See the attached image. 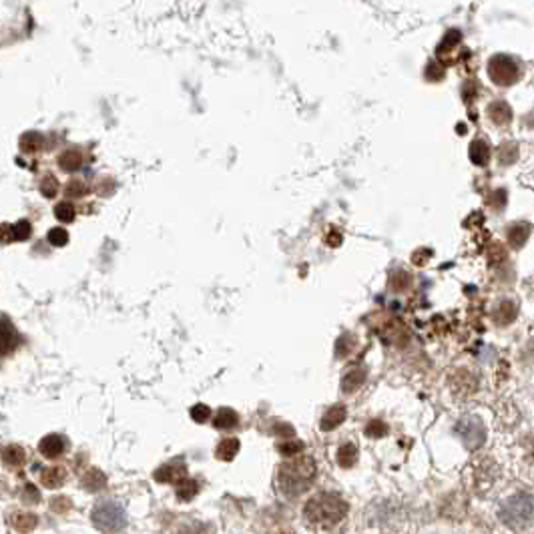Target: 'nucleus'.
Wrapping results in <instances>:
<instances>
[{
    "mask_svg": "<svg viewBox=\"0 0 534 534\" xmlns=\"http://www.w3.org/2000/svg\"><path fill=\"white\" fill-rule=\"evenodd\" d=\"M366 376H368V370H366L364 366L350 368L348 372L343 373V378H341V390H343L346 394L356 392V390L366 382Z\"/></svg>",
    "mask_w": 534,
    "mask_h": 534,
    "instance_id": "obj_9",
    "label": "nucleus"
},
{
    "mask_svg": "<svg viewBox=\"0 0 534 534\" xmlns=\"http://www.w3.org/2000/svg\"><path fill=\"white\" fill-rule=\"evenodd\" d=\"M239 440L237 438H225V440H221L219 442V446H217V458L219 460H225V462H229V460H233L235 456H237V452H239Z\"/></svg>",
    "mask_w": 534,
    "mask_h": 534,
    "instance_id": "obj_18",
    "label": "nucleus"
},
{
    "mask_svg": "<svg viewBox=\"0 0 534 534\" xmlns=\"http://www.w3.org/2000/svg\"><path fill=\"white\" fill-rule=\"evenodd\" d=\"M357 462V448L354 444H343L338 450V464L341 468H354Z\"/></svg>",
    "mask_w": 534,
    "mask_h": 534,
    "instance_id": "obj_23",
    "label": "nucleus"
},
{
    "mask_svg": "<svg viewBox=\"0 0 534 534\" xmlns=\"http://www.w3.org/2000/svg\"><path fill=\"white\" fill-rule=\"evenodd\" d=\"M488 157H490V149H488L484 141H474L470 145V159L476 163V165L488 163Z\"/></svg>",
    "mask_w": 534,
    "mask_h": 534,
    "instance_id": "obj_24",
    "label": "nucleus"
},
{
    "mask_svg": "<svg viewBox=\"0 0 534 534\" xmlns=\"http://www.w3.org/2000/svg\"><path fill=\"white\" fill-rule=\"evenodd\" d=\"M66 480V472L63 466H52V468H45V472L40 474V482L47 488H59L63 486Z\"/></svg>",
    "mask_w": 534,
    "mask_h": 534,
    "instance_id": "obj_16",
    "label": "nucleus"
},
{
    "mask_svg": "<svg viewBox=\"0 0 534 534\" xmlns=\"http://www.w3.org/2000/svg\"><path fill=\"white\" fill-rule=\"evenodd\" d=\"M528 235H531V225H526V223H517V225H512L508 229V243L518 249V247H522L526 239H528Z\"/></svg>",
    "mask_w": 534,
    "mask_h": 534,
    "instance_id": "obj_19",
    "label": "nucleus"
},
{
    "mask_svg": "<svg viewBox=\"0 0 534 534\" xmlns=\"http://www.w3.org/2000/svg\"><path fill=\"white\" fill-rule=\"evenodd\" d=\"M59 165L65 169V171H77L82 165V155L77 151V149H68L65 153H61L59 157Z\"/></svg>",
    "mask_w": 534,
    "mask_h": 534,
    "instance_id": "obj_22",
    "label": "nucleus"
},
{
    "mask_svg": "<svg viewBox=\"0 0 534 534\" xmlns=\"http://www.w3.org/2000/svg\"><path fill=\"white\" fill-rule=\"evenodd\" d=\"M343 420H346V406L336 404L325 412L320 428H322L324 432H332V430H336Z\"/></svg>",
    "mask_w": 534,
    "mask_h": 534,
    "instance_id": "obj_11",
    "label": "nucleus"
},
{
    "mask_svg": "<svg viewBox=\"0 0 534 534\" xmlns=\"http://www.w3.org/2000/svg\"><path fill=\"white\" fill-rule=\"evenodd\" d=\"M175 492H177L179 500L189 502L199 492V484H197V480H191V478H181L175 484Z\"/></svg>",
    "mask_w": 534,
    "mask_h": 534,
    "instance_id": "obj_20",
    "label": "nucleus"
},
{
    "mask_svg": "<svg viewBox=\"0 0 534 534\" xmlns=\"http://www.w3.org/2000/svg\"><path fill=\"white\" fill-rule=\"evenodd\" d=\"M50 506H52L54 512H66V510L71 508V502H68V498H61V496H59V498H52V504H50Z\"/></svg>",
    "mask_w": 534,
    "mask_h": 534,
    "instance_id": "obj_34",
    "label": "nucleus"
},
{
    "mask_svg": "<svg viewBox=\"0 0 534 534\" xmlns=\"http://www.w3.org/2000/svg\"><path fill=\"white\" fill-rule=\"evenodd\" d=\"M456 432H458V436L464 440V444L468 446V448H478V446H482V442H484L486 438V430H484V424L480 418H476V416H470V418H462V420L458 422V426H456Z\"/></svg>",
    "mask_w": 534,
    "mask_h": 534,
    "instance_id": "obj_6",
    "label": "nucleus"
},
{
    "mask_svg": "<svg viewBox=\"0 0 534 534\" xmlns=\"http://www.w3.org/2000/svg\"><path fill=\"white\" fill-rule=\"evenodd\" d=\"M488 75H490V79L496 82V84L508 87V84L517 82L520 71H518V63L512 59V57L496 54V57H492V59H490Z\"/></svg>",
    "mask_w": 534,
    "mask_h": 534,
    "instance_id": "obj_5",
    "label": "nucleus"
},
{
    "mask_svg": "<svg viewBox=\"0 0 534 534\" xmlns=\"http://www.w3.org/2000/svg\"><path fill=\"white\" fill-rule=\"evenodd\" d=\"M31 223L29 221H18L15 225H10V242H24L31 237Z\"/></svg>",
    "mask_w": 534,
    "mask_h": 534,
    "instance_id": "obj_25",
    "label": "nucleus"
},
{
    "mask_svg": "<svg viewBox=\"0 0 534 534\" xmlns=\"http://www.w3.org/2000/svg\"><path fill=\"white\" fill-rule=\"evenodd\" d=\"M386 434H388V426L380 420H372L366 428V436L368 438H384Z\"/></svg>",
    "mask_w": 534,
    "mask_h": 534,
    "instance_id": "obj_28",
    "label": "nucleus"
},
{
    "mask_svg": "<svg viewBox=\"0 0 534 534\" xmlns=\"http://www.w3.org/2000/svg\"><path fill=\"white\" fill-rule=\"evenodd\" d=\"M239 424V416L235 410L231 408H221L217 414H215V420H213V426L219 428V430H231Z\"/></svg>",
    "mask_w": 534,
    "mask_h": 534,
    "instance_id": "obj_14",
    "label": "nucleus"
},
{
    "mask_svg": "<svg viewBox=\"0 0 534 534\" xmlns=\"http://www.w3.org/2000/svg\"><path fill=\"white\" fill-rule=\"evenodd\" d=\"M82 486H84L89 492H98V490H103V488L107 486V476H105V472H101V470L97 468L89 470V472L84 474V478H82Z\"/></svg>",
    "mask_w": 534,
    "mask_h": 534,
    "instance_id": "obj_17",
    "label": "nucleus"
},
{
    "mask_svg": "<svg viewBox=\"0 0 534 534\" xmlns=\"http://www.w3.org/2000/svg\"><path fill=\"white\" fill-rule=\"evenodd\" d=\"M49 242L57 247H63L66 242H68V233H66L63 227H54L49 231Z\"/></svg>",
    "mask_w": 534,
    "mask_h": 534,
    "instance_id": "obj_30",
    "label": "nucleus"
},
{
    "mask_svg": "<svg viewBox=\"0 0 534 534\" xmlns=\"http://www.w3.org/2000/svg\"><path fill=\"white\" fill-rule=\"evenodd\" d=\"M316 476V462L313 458L297 454L292 460L283 462L277 472V482L285 496H297L304 490H308L309 482Z\"/></svg>",
    "mask_w": 534,
    "mask_h": 534,
    "instance_id": "obj_1",
    "label": "nucleus"
},
{
    "mask_svg": "<svg viewBox=\"0 0 534 534\" xmlns=\"http://www.w3.org/2000/svg\"><path fill=\"white\" fill-rule=\"evenodd\" d=\"M27 460V454L24 450L18 446V444H8L4 450H2V462L8 466V468H20Z\"/></svg>",
    "mask_w": 534,
    "mask_h": 534,
    "instance_id": "obj_13",
    "label": "nucleus"
},
{
    "mask_svg": "<svg viewBox=\"0 0 534 534\" xmlns=\"http://www.w3.org/2000/svg\"><path fill=\"white\" fill-rule=\"evenodd\" d=\"M91 518L101 533H117L125 526V510L117 502H98L91 512Z\"/></svg>",
    "mask_w": 534,
    "mask_h": 534,
    "instance_id": "obj_4",
    "label": "nucleus"
},
{
    "mask_svg": "<svg viewBox=\"0 0 534 534\" xmlns=\"http://www.w3.org/2000/svg\"><path fill=\"white\" fill-rule=\"evenodd\" d=\"M488 114H490V119H492L498 127L508 125V123H510V119H512L510 107H508L506 103H502V101L492 103V105H490V109H488Z\"/></svg>",
    "mask_w": 534,
    "mask_h": 534,
    "instance_id": "obj_15",
    "label": "nucleus"
},
{
    "mask_svg": "<svg viewBox=\"0 0 534 534\" xmlns=\"http://www.w3.org/2000/svg\"><path fill=\"white\" fill-rule=\"evenodd\" d=\"M410 285V276L404 274V272H400V274H396V276L392 277V288L396 290V292H402Z\"/></svg>",
    "mask_w": 534,
    "mask_h": 534,
    "instance_id": "obj_32",
    "label": "nucleus"
},
{
    "mask_svg": "<svg viewBox=\"0 0 534 534\" xmlns=\"http://www.w3.org/2000/svg\"><path fill=\"white\" fill-rule=\"evenodd\" d=\"M10 526L20 534H29L31 531L36 528V524H38V518L31 514V512H15V514H10Z\"/></svg>",
    "mask_w": 534,
    "mask_h": 534,
    "instance_id": "obj_12",
    "label": "nucleus"
},
{
    "mask_svg": "<svg viewBox=\"0 0 534 534\" xmlns=\"http://www.w3.org/2000/svg\"><path fill=\"white\" fill-rule=\"evenodd\" d=\"M211 416V410L209 406L205 404H197L191 408V418H193L197 424H205V422L209 420Z\"/></svg>",
    "mask_w": 534,
    "mask_h": 534,
    "instance_id": "obj_29",
    "label": "nucleus"
},
{
    "mask_svg": "<svg viewBox=\"0 0 534 534\" xmlns=\"http://www.w3.org/2000/svg\"><path fill=\"white\" fill-rule=\"evenodd\" d=\"M517 313L518 309L512 302H502L500 306H498V309H496V313H494V320H496V324L508 325L517 320Z\"/></svg>",
    "mask_w": 534,
    "mask_h": 534,
    "instance_id": "obj_21",
    "label": "nucleus"
},
{
    "mask_svg": "<svg viewBox=\"0 0 534 534\" xmlns=\"http://www.w3.org/2000/svg\"><path fill=\"white\" fill-rule=\"evenodd\" d=\"M54 215H57V219H59V221H63V223H71V221L75 219L77 211H75V207H73L71 203H59V205H57V209H54Z\"/></svg>",
    "mask_w": 534,
    "mask_h": 534,
    "instance_id": "obj_27",
    "label": "nucleus"
},
{
    "mask_svg": "<svg viewBox=\"0 0 534 534\" xmlns=\"http://www.w3.org/2000/svg\"><path fill=\"white\" fill-rule=\"evenodd\" d=\"M47 181H49V185L43 181V195H47V197H54L57 191H59V181L52 177V175H47Z\"/></svg>",
    "mask_w": 534,
    "mask_h": 534,
    "instance_id": "obj_33",
    "label": "nucleus"
},
{
    "mask_svg": "<svg viewBox=\"0 0 534 534\" xmlns=\"http://www.w3.org/2000/svg\"><path fill=\"white\" fill-rule=\"evenodd\" d=\"M185 472H187V468L181 460L179 462H169V464H163L161 468L155 472V480L177 484L181 478H185Z\"/></svg>",
    "mask_w": 534,
    "mask_h": 534,
    "instance_id": "obj_8",
    "label": "nucleus"
},
{
    "mask_svg": "<svg viewBox=\"0 0 534 534\" xmlns=\"http://www.w3.org/2000/svg\"><path fill=\"white\" fill-rule=\"evenodd\" d=\"M18 346V332L15 325L10 324L8 318L0 316V357L8 356L17 350Z\"/></svg>",
    "mask_w": 534,
    "mask_h": 534,
    "instance_id": "obj_7",
    "label": "nucleus"
},
{
    "mask_svg": "<svg viewBox=\"0 0 534 534\" xmlns=\"http://www.w3.org/2000/svg\"><path fill=\"white\" fill-rule=\"evenodd\" d=\"M20 498L24 502H31V504H38V502H40V492H38L36 486L29 482V484H24V488H22Z\"/></svg>",
    "mask_w": 534,
    "mask_h": 534,
    "instance_id": "obj_31",
    "label": "nucleus"
},
{
    "mask_svg": "<svg viewBox=\"0 0 534 534\" xmlns=\"http://www.w3.org/2000/svg\"><path fill=\"white\" fill-rule=\"evenodd\" d=\"M304 514L309 522L322 524V526H334L348 514V504L336 492H322L316 494L304 508Z\"/></svg>",
    "mask_w": 534,
    "mask_h": 534,
    "instance_id": "obj_2",
    "label": "nucleus"
},
{
    "mask_svg": "<svg viewBox=\"0 0 534 534\" xmlns=\"http://www.w3.org/2000/svg\"><path fill=\"white\" fill-rule=\"evenodd\" d=\"M277 450L283 454V456H297V454L304 452V442H299V440H295V438H290V440L281 442V444L277 446Z\"/></svg>",
    "mask_w": 534,
    "mask_h": 534,
    "instance_id": "obj_26",
    "label": "nucleus"
},
{
    "mask_svg": "<svg viewBox=\"0 0 534 534\" xmlns=\"http://www.w3.org/2000/svg\"><path fill=\"white\" fill-rule=\"evenodd\" d=\"M65 440L59 436V434H49V436L43 438L40 444H38V450H40V454L45 458H59L61 454L65 452Z\"/></svg>",
    "mask_w": 534,
    "mask_h": 534,
    "instance_id": "obj_10",
    "label": "nucleus"
},
{
    "mask_svg": "<svg viewBox=\"0 0 534 534\" xmlns=\"http://www.w3.org/2000/svg\"><path fill=\"white\" fill-rule=\"evenodd\" d=\"M534 514V500L531 494L526 492H518L514 496H510L508 500L502 502L500 506V520L510 526V528H522L531 522Z\"/></svg>",
    "mask_w": 534,
    "mask_h": 534,
    "instance_id": "obj_3",
    "label": "nucleus"
}]
</instances>
